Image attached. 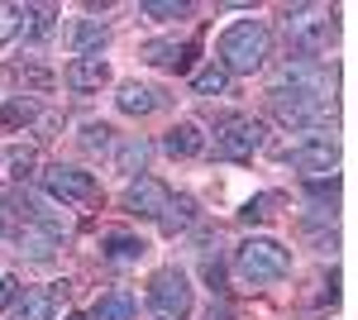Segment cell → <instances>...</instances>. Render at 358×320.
<instances>
[{
    "instance_id": "obj_1",
    "label": "cell",
    "mask_w": 358,
    "mask_h": 320,
    "mask_svg": "<svg viewBox=\"0 0 358 320\" xmlns=\"http://www.w3.org/2000/svg\"><path fill=\"white\" fill-rule=\"evenodd\" d=\"M220 67L234 77V72H258L268 57H273V29L263 20H239L220 34Z\"/></svg>"
},
{
    "instance_id": "obj_2",
    "label": "cell",
    "mask_w": 358,
    "mask_h": 320,
    "mask_svg": "<svg viewBox=\"0 0 358 320\" xmlns=\"http://www.w3.org/2000/svg\"><path fill=\"white\" fill-rule=\"evenodd\" d=\"M287 34H292V48L296 53L320 57L339 43V20H334V10H325V5H296V10H287Z\"/></svg>"
},
{
    "instance_id": "obj_3",
    "label": "cell",
    "mask_w": 358,
    "mask_h": 320,
    "mask_svg": "<svg viewBox=\"0 0 358 320\" xmlns=\"http://www.w3.org/2000/svg\"><path fill=\"white\" fill-rule=\"evenodd\" d=\"M234 267H239L244 282L268 287V282H282V277L292 272V253H287L277 239H244L239 249H234Z\"/></svg>"
},
{
    "instance_id": "obj_4",
    "label": "cell",
    "mask_w": 358,
    "mask_h": 320,
    "mask_svg": "<svg viewBox=\"0 0 358 320\" xmlns=\"http://www.w3.org/2000/svg\"><path fill=\"white\" fill-rule=\"evenodd\" d=\"M148 301H153V320H187L192 316V282L182 267H163L148 282Z\"/></svg>"
},
{
    "instance_id": "obj_5",
    "label": "cell",
    "mask_w": 358,
    "mask_h": 320,
    "mask_svg": "<svg viewBox=\"0 0 358 320\" xmlns=\"http://www.w3.org/2000/svg\"><path fill=\"white\" fill-rule=\"evenodd\" d=\"M263 148V125L253 115H220L215 120V153L229 162H244Z\"/></svg>"
},
{
    "instance_id": "obj_6",
    "label": "cell",
    "mask_w": 358,
    "mask_h": 320,
    "mask_svg": "<svg viewBox=\"0 0 358 320\" xmlns=\"http://www.w3.org/2000/svg\"><path fill=\"white\" fill-rule=\"evenodd\" d=\"M277 91H296V96H310V101H334V67H325L320 57L287 62Z\"/></svg>"
},
{
    "instance_id": "obj_7",
    "label": "cell",
    "mask_w": 358,
    "mask_h": 320,
    "mask_svg": "<svg viewBox=\"0 0 358 320\" xmlns=\"http://www.w3.org/2000/svg\"><path fill=\"white\" fill-rule=\"evenodd\" d=\"M43 187H48V196L62 201V206H96V201H101L96 177L82 172V167H62V162L43 167Z\"/></svg>"
},
{
    "instance_id": "obj_8",
    "label": "cell",
    "mask_w": 358,
    "mask_h": 320,
    "mask_svg": "<svg viewBox=\"0 0 358 320\" xmlns=\"http://www.w3.org/2000/svg\"><path fill=\"white\" fill-rule=\"evenodd\" d=\"M282 158L292 162L301 177H334V167H339V144H334L330 134H306L301 144H292Z\"/></svg>"
},
{
    "instance_id": "obj_9",
    "label": "cell",
    "mask_w": 358,
    "mask_h": 320,
    "mask_svg": "<svg viewBox=\"0 0 358 320\" xmlns=\"http://www.w3.org/2000/svg\"><path fill=\"white\" fill-rule=\"evenodd\" d=\"M273 115L292 130H320L334 120V101H310V96H296V91H277L273 86Z\"/></svg>"
},
{
    "instance_id": "obj_10",
    "label": "cell",
    "mask_w": 358,
    "mask_h": 320,
    "mask_svg": "<svg viewBox=\"0 0 358 320\" xmlns=\"http://www.w3.org/2000/svg\"><path fill=\"white\" fill-rule=\"evenodd\" d=\"M167 206H172V191L158 182V177H134L124 187V211L129 215H143V220H163Z\"/></svg>"
},
{
    "instance_id": "obj_11",
    "label": "cell",
    "mask_w": 358,
    "mask_h": 320,
    "mask_svg": "<svg viewBox=\"0 0 358 320\" xmlns=\"http://www.w3.org/2000/svg\"><path fill=\"white\" fill-rule=\"evenodd\" d=\"M62 296H67V282H53V287H29V292H20V301H15L10 311H15V320H53Z\"/></svg>"
},
{
    "instance_id": "obj_12",
    "label": "cell",
    "mask_w": 358,
    "mask_h": 320,
    "mask_svg": "<svg viewBox=\"0 0 358 320\" xmlns=\"http://www.w3.org/2000/svg\"><path fill=\"white\" fill-rule=\"evenodd\" d=\"M196 53H201L196 43H167V39H163V43H143V48H138V57H143V62L167 67V72H187Z\"/></svg>"
},
{
    "instance_id": "obj_13",
    "label": "cell",
    "mask_w": 358,
    "mask_h": 320,
    "mask_svg": "<svg viewBox=\"0 0 358 320\" xmlns=\"http://www.w3.org/2000/svg\"><path fill=\"white\" fill-rule=\"evenodd\" d=\"M110 81V62L96 53V57H72L67 62V86L72 91H101Z\"/></svg>"
},
{
    "instance_id": "obj_14",
    "label": "cell",
    "mask_w": 358,
    "mask_h": 320,
    "mask_svg": "<svg viewBox=\"0 0 358 320\" xmlns=\"http://www.w3.org/2000/svg\"><path fill=\"white\" fill-rule=\"evenodd\" d=\"M5 72H10V81H15L24 96H43V91H53V86H57V72H53V67H43V62H10Z\"/></svg>"
},
{
    "instance_id": "obj_15",
    "label": "cell",
    "mask_w": 358,
    "mask_h": 320,
    "mask_svg": "<svg viewBox=\"0 0 358 320\" xmlns=\"http://www.w3.org/2000/svg\"><path fill=\"white\" fill-rule=\"evenodd\" d=\"M15 239H20V253L34 258V263H48V258L57 253V235H48V230H43V225H34V220L15 230Z\"/></svg>"
},
{
    "instance_id": "obj_16",
    "label": "cell",
    "mask_w": 358,
    "mask_h": 320,
    "mask_svg": "<svg viewBox=\"0 0 358 320\" xmlns=\"http://www.w3.org/2000/svg\"><path fill=\"white\" fill-rule=\"evenodd\" d=\"M115 106L124 110V115H153V110L163 106V91H153V86H143V81H124L120 96H115Z\"/></svg>"
},
{
    "instance_id": "obj_17",
    "label": "cell",
    "mask_w": 358,
    "mask_h": 320,
    "mask_svg": "<svg viewBox=\"0 0 358 320\" xmlns=\"http://www.w3.org/2000/svg\"><path fill=\"white\" fill-rule=\"evenodd\" d=\"M163 148L172 158H196V153L206 148V134H201V125H192V120H177V125L167 130Z\"/></svg>"
},
{
    "instance_id": "obj_18",
    "label": "cell",
    "mask_w": 358,
    "mask_h": 320,
    "mask_svg": "<svg viewBox=\"0 0 358 320\" xmlns=\"http://www.w3.org/2000/svg\"><path fill=\"white\" fill-rule=\"evenodd\" d=\"M143 253H148V244L138 239V235H120L115 230V235L101 239V258H110V263H138Z\"/></svg>"
},
{
    "instance_id": "obj_19",
    "label": "cell",
    "mask_w": 358,
    "mask_h": 320,
    "mask_svg": "<svg viewBox=\"0 0 358 320\" xmlns=\"http://www.w3.org/2000/svg\"><path fill=\"white\" fill-rule=\"evenodd\" d=\"M67 43H72V53H77V57H96V53H101V43H106V25H101V20H82V25L67 34Z\"/></svg>"
},
{
    "instance_id": "obj_20",
    "label": "cell",
    "mask_w": 358,
    "mask_h": 320,
    "mask_svg": "<svg viewBox=\"0 0 358 320\" xmlns=\"http://www.w3.org/2000/svg\"><path fill=\"white\" fill-rule=\"evenodd\" d=\"M301 191L320 206V215H334V206H339V177H301Z\"/></svg>"
},
{
    "instance_id": "obj_21",
    "label": "cell",
    "mask_w": 358,
    "mask_h": 320,
    "mask_svg": "<svg viewBox=\"0 0 358 320\" xmlns=\"http://www.w3.org/2000/svg\"><path fill=\"white\" fill-rule=\"evenodd\" d=\"M277 211H282V191H263V196L244 201L239 220H244V225H268V220H277Z\"/></svg>"
},
{
    "instance_id": "obj_22",
    "label": "cell",
    "mask_w": 358,
    "mask_h": 320,
    "mask_svg": "<svg viewBox=\"0 0 358 320\" xmlns=\"http://www.w3.org/2000/svg\"><path fill=\"white\" fill-rule=\"evenodd\" d=\"M91 320H134V296L129 292H106L91 306Z\"/></svg>"
},
{
    "instance_id": "obj_23",
    "label": "cell",
    "mask_w": 358,
    "mask_h": 320,
    "mask_svg": "<svg viewBox=\"0 0 358 320\" xmlns=\"http://www.w3.org/2000/svg\"><path fill=\"white\" fill-rule=\"evenodd\" d=\"M143 162H148V144L143 139H124L120 148H115V172H143Z\"/></svg>"
},
{
    "instance_id": "obj_24",
    "label": "cell",
    "mask_w": 358,
    "mask_h": 320,
    "mask_svg": "<svg viewBox=\"0 0 358 320\" xmlns=\"http://www.w3.org/2000/svg\"><path fill=\"white\" fill-rule=\"evenodd\" d=\"M192 91L196 96H224L229 91V72H224L220 62H210V67H201L192 77Z\"/></svg>"
},
{
    "instance_id": "obj_25",
    "label": "cell",
    "mask_w": 358,
    "mask_h": 320,
    "mask_svg": "<svg viewBox=\"0 0 358 320\" xmlns=\"http://www.w3.org/2000/svg\"><path fill=\"white\" fill-rule=\"evenodd\" d=\"M34 120H38V106H34L29 96H15L10 106L0 110V125H5V130H20V125H34Z\"/></svg>"
},
{
    "instance_id": "obj_26",
    "label": "cell",
    "mask_w": 358,
    "mask_h": 320,
    "mask_svg": "<svg viewBox=\"0 0 358 320\" xmlns=\"http://www.w3.org/2000/svg\"><path fill=\"white\" fill-rule=\"evenodd\" d=\"M138 10H143L148 20H187V15H192L187 0H143Z\"/></svg>"
},
{
    "instance_id": "obj_27",
    "label": "cell",
    "mask_w": 358,
    "mask_h": 320,
    "mask_svg": "<svg viewBox=\"0 0 358 320\" xmlns=\"http://www.w3.org/2000/svg\"><path fill=\"white\" fill-rule=\"evenodd\" d=\"M82 148L86 153H110L115 148V130L110 125H82Z\"/></svg>"
},
{
    "instance_id": "obj_28",
    "label": "cell",
    "mask_w": 358,
    "mask_h": 320,
    "mask_svg": "<svg viewBox=\"0 0 358 320\" xmlns=\"http://www.w3.org/2000/svg\"><path fill=\"white\" fill-rule=\"evenodd\" d=\"M192 220H196V201H192V196H172L163 225H167V230H182V225H192Z\"/></svg>"
},
{
    "instance_id": "obj_29",
    "label": "cell",
    "mask_w": 358,
    "mask_h": 320,
    "mask_svg": "<svg viewBox=\"0 0 358 320\" xmlns=\"http://www.w3.org/2000/svg\"><path fill=\"white\" fill-rule=\"evenodd\" d=\"M34 167H38V153H34V148H10V177H15V182L34 177Z\"/></svg>"
},
{
    "instance_id": "obj_30",
    "label": "cell",
    "mask_w": 358,
    "mask_h": 320,
    "mask_svg": "<svg viewBox=\"0 0 358 320\" xmlns=\"http://www.w3.org/2000/svg\"><path fill=\"white\" fill-rule=\"evenodd\" d=\"M24 29V5H0V43H10Z\"/></svg>"
},
{
    "instance_id": "obj_31",
    "label": "cell",
    "mask_w": 358,
    "mask_h": 320,
    "mask_svg": "<svg viewBox=\"0 0 358 320\" xmlns=\"http://www.w3.org/2000/svg\"><path fill=\"white\" fill-rule=\"evenodd\" d=\"M20 292H24V287H20L15 277H0V316H5V311H10V306L20 301Z\"/></svg>"
},
{
    "instance_id": "obj_32",
    "label": "cell",
    "mask_w": 358,
    "mask_h": 320,
    "mask_svg": "<svg viewBox=\"0 0 358 320\" xmlns=\"http://www.w3.org/2000/svg\"><path fill=\"white\" fill-rule=\"evenodd\" d=\"M206 282H210L215 292H220V287H224V267L215 263V258H206Z\"/></svg>"
},
{
    "instance_id": "obj_33",
    "label": "cell",
    "mask_w": 358,
    "mask_h": 320,
    "mask_svg": "<svg viewBox=\"0 0 358 320\" xmlns=\"http://www.w3.org/2000/svg\"><path fill=\"white\" fill-rule=\"evenodd\" d=\"M72 320H82V316H72Z\"/></svg>"
},
{
    "instance_id": "obj_34",
    "label": "cell",
    "mask_w": 358,
    "mask_h": 320,
    "mask_svg": "<svg viewBox=\"0 0 358 320\" xmlns=\"http://www.w3.org/2000/svg\"><path fill=\"white\" fill-rule=\"evenodd\" d=\"M210 320H215V316H210Z\"/></svg>"
}]
</instances>
